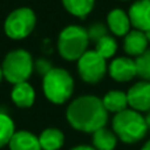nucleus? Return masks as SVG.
Instances as JSON below:
<instances>
[{"mask_svg": "<svg viewBox=\"0 0 150 150\" xmlns=\"http://www.w3.org/2000/svg\"><path fill=\"white\" fill-rule=\"evenodd\" d=\"M1 78H3V71H1V67H0V82H1Z\"/></svg>", "mask_w": 150, "mask_h": 150, "instance_id": "cd10ccee", "label": "nucleus"}, {"mask_svg": "<svg viewBox=\"0 0 150 150\" xmlns=\"http://www.w3.org/2000/svg\"><path fill=\"white\" fill-rule=\"evenodd\" d=\"M15 134V124L8 115L0 112V149L8 145Z\"/></svg>", "mask_w": 150, "mask_h": 150, "instance_id": "aec40b11", "label": "nucleus"}, {"mask_svg": "<svg viewBox=\"0 0 150 150\" xmlns=\"http://www.w3.org/2000/svg\"><path fill=\"white\" fill-rule=\"evenodd\" d=\"M122 47L129 57H140L142 53H145L149 49V41L146 38L145 32L138 30V29L130 30L124 37Z\"/></svg>", "mask_w": 150, "mask_h": 150, "instance_id": "9b49d317", "label": "nucleus"}, {"mask_svg": "<svg viewBox=\"0 0 150 150\" xmlns=\"http://www.w3.org/2000/svg\"><path fill=\"white\" fill-rule=\"evenodd\" d=\"M66 119L74 129L93 133L105 127L108 112L104 108L101 99L93 95H84L70 103L66 111Z\"/></svg>", "mask_w": 150, "mask_h": 150, "instance_id": "f257e3e1", "label": "nucleus"}, {"mask_svg": "<svg viewBox=\"0 0 150 150\" xmlns=\"http://www.w3.org/2000/svg\"><path fill=\"white\" fill-rule=\"evenodd\" d=\"M145 34H146V38H148L149 44H150V30H148V32H145Z\"/></svg>", "mask_w": 150, "mask_h": 150, "instance_id": "bb28decb", "label": "nucleus"}, {"mask_svg": "<svg viewBox=\"0 0 150 150\" xmlns=\"http://www.w3.org/2000/svg\"><path fill=\"white\" fill-rule=\"evenodd\" d=\"M107 59L99 55L95 50H87L78 59V73L82 80L90 84H96L107 74Z\"/></svg>", "mask_w": 150, "mask_h": 150, "instance_id": "0eeeda50", "label": "nucleus"}, {"mask_svg": "<svg viewBox=\"0 0 150 150\" xmlns=\"http://www.w3.org/2000/svg\"><path fill=\"white\" fill-rule=\"evenodd\" d=\"M128 104L132 109L140 112L150 111V82L140 80L128 90Z\"/></svg>", "mask_w": 150, "mask_h": 150, "instance_id": "6e6552de", "label": "nucleus"}, {"mask_svg": "<svg viewBox=\"0 0 150 150\" xmlns=\"http://www.w3.org/2000/svg\"><path fill=\"white\" fill-rule=\"evenodd\" d=\"M90 38L87 29L79 25L66 26L58 37V52L66 61H78L87 52Z\"/></svg>", "mask_w": 150, "mask_h": 150, "instance_id": "20e7f679", "label": "nucleus"}, {"mask_svg": "<svg viewBox=\"0 0 150 150\" xmlns=\"http://www.w3.org/2000/svg\"><path fill=\"white\" fill-rule=\"evenodd\" d=\"M36 15L30 8L21 7L8 15L4 23V32L9 38L23 40L33 32Z\"/></svg>", "mask_w": 150, "mask_h": 150, "instance_id": "423d86ee", "label": "nucleus"}, {"mask_svg": "<svg viewBox=\"0 0 150 150\" xmlns=\"http://www.w3.org/2000/svg\"><path fill=\"white\" fill-rule=\"evenodd\" d=\"M11 98H12L13 103L17 107H20V108H29L34 103L36 92H34L33 87L28 82H23V83L15 84L12 92H11Z\"/></svg>", "mask_w": 150, "mask_h": 150, "instance_id": "4468645a", "label": "nucleus"}, {"mask_svg": "<svg viewBox=\"0 0 150 150\" xmlns=\"http://www.w3.org/2000/svg\"><path fill=\"white\" fill-rule=\"evenodd\" d=\"M8 145L11 150H42L38 137H36L33 133L28 130L15 132Z\"/></svg>", "mask_w": 150, "mask_h": 150, "instance_id": "ddd939ff", "label": "nucleus"}, {"mask_svg": "<svg viewBox=\"0 0 150 150\" xmlns=\"http://www.w3.org/2000/svg\"><path fill=\"white\" fill-rule=\"evenodd\" d=\"M117 136L105 127L92 133V145L96 150H113L117 145Z\"/></svg>", "mask_w": 150, "mask_h": 150, "instance_id": "f3484780", "label": "nucleus"}, {"mask_svg": "<svg viewBox=\"0 0 150 150\" xmlns=\"http://www.w3.org/2000/svg\"><path fill=\"white\" fill-rule=\"evenodd\" d=\"M104 108L107 109V112H112V113H119L128 108V96L127 92L119 90H112L109 92H107L104 95V98L101 99Z\"/></svg>", "mask_w": 150, "mask_h": 150, "instance_id": "2eb2a0df", "label": "nucleus"}, {"mask_svg": "<svg viewBox=\"0 0 150 150\" xmlns=\"http://www.w3.org/2000/svg\"><path fill=\"white\" fill-rule=\"evenodd\" d=\"M107 24L109 30L117 37H125L130 32V26H132L128 12L120 8H115L108 13Z\"/></svg>", "mask_w": 150, "mask_h": 150, "instance_id": "f8f14e48", "label": "nucleus"}, {"mask_svg": "<svg viewBox=\"0 0 150 150\" xmlns=\"http://www.w3.org/2000/svg\"><path fill=\"white\" fill-rule=\"evenodd\" d=\"M95 52L99 55L104 58V59H108L112 58L117 52V42L116 40L112 36H104L103 38H100L98 42L95 44Z\"/></svg>", "mask_w": 150, "mask_h": 150, "instance_id": "6ab92c4d", "label": "nucleus"}, {"mask_svg": "<svg viewBox=\"0 0 150 150\" xmlns=\"http://www.w3.org/2000/svg\"><path fill=\"white\" fill-rule=\"evenodd\" d=\"M121 1H128V0H121Z\"/></svg>", "mask_w": 150, "mask_h": 150, "instance_id": "c85d7f7f", "label": "nucleus"}, {"mask_svg": "<svg viewBox=\"0 0 150 150\" xmlns=\"http://www.w3.org/2000/svg\"><path fill=\"white\" fill-rule=\"evenodd\" d=\"M36 69H37V71H38L40 74L45 75V74L49 73L53 67H52V65H50L46 59H38L36 62Z\"/></svg>", "mask_w": 150, "mask_h": 150, "instance_id": "5701e85b", "label": "nucleus"}, {"mask_svg": "<svg viewBox=\"0 0 150 150\" xmlns=\"http://www.w3.org/2000/svg\"><path fill=\"white\" fill-rule=\"evenodd\" d=\"M109 75L116 82H129L137 76L136 61L132 57H117L109 63Z\"/></svg>", "mask_w": 150, "mask_h": 150, "instance_id": "1a4fd4ad", "label": "nucleus"}, {"mask_svg": "<svg viewBox=\"0 0 150 150\" xmlns=\"http://www.w3.org/2000/svg\"><path fill=\"white\" fill-rule=\"evenodd\" d=\"M3 76L12 84L26 82L33 71L32 55L24 49H16L5 55L1 65Z\"/></svg>", "mask_w": 150, "mask_h": 150, "instance_id": "39448f33", "label": "nucleus"}, {"mask_svg": "<svg viewBox=\"0 0 150 150\" xmlns=\"http://www.w3.org/2000/svg\"><path fill=\"white\" fill-rule=\"evenodd\" d=\"M71 150H96L93 146H87V145H79V146H75Z\"/></svg>", "mask_w": 150, "mask_h": 150, "instance_id": "b1692460", "label": "nucleus"}, {"mask_svg": "<svg viewBox=\"0 0 150 150\" xmlns=\"http://www.w3.org/2000/svg\"><path fill=\"white\" fill-rule=\"evenodd\" d=\"M42 87L47 100L54 104H63L73 95L74 79L65 69L53 67L44 75Z\"/></svg>", "mask_w": 150, "mask_h": 150, "instance_id": "7ed1b4c3", "label": "nucleus"}, {"mask_svg": "<svg viewBox=\"0 0 150 150\" xmlns=\"http://www.w3.org/2000/svg\"><path fill=\"white\" fill-rule=\"evenodd\" d=\"M62 3L69 13L79 18L90 15L95 5V0H62Z\"/></svg>", "mask_w": 150, "mask_h": 150, "instance_id": "a211bd4d", "label": "nucleus"}, {"mask_svg": "<svg viewBox=\"0 0 150 150\" xmlns=\"http://www.w3.org/2000/svg\"><path fill=\"white\" fill-rule=\"evenodd\" d=\"M87 33H88L90 41H93L96 44L100 38H103L104 36H107V26L103 25V24H100V23L92 24V25L87 29Z\"/></svg>", "mask_w": 150, "mask_h": 150, "instance_id": "4be33fe9", "label": "nucleus"}, {"mask_svg": "<svg viewBox=\"0 0 150 150\" xmlns=\"http://www.w3.org/2000/svg\"><path fill=\"white\" fill-rule=\"evenodd\" d=\"M112 130L124 144H136L146 136L149 128L146 120L134 109H125L115 115L112 120Z\"/></svg>", "mask_w": 150, "mask_h": 150, "instance_id": "f03ea898", "label": "nucleus"}, {"mask_svg": "<svg viewBox=\"0 0 150 150\" xmlns=\"http://www.w3.org/2000/svg\"><path fill=\"white\" fill-rule=\"evenodd\" d=\"M134 61L137 67V76H140L142 80L150 82V47Z\"/></svg>", "mask_w": 150, "mask_h": 150, "instance_id": "412c9836", "label": "nucleus"}, {"mask_svg": "<svg viewBox=\"0 0 150 150\" xmlns=\"http://www.w3.org/2000/svg\"><path fill=\"white\" fill-rule=\"evenodd\" d=\"M38 141L42 150H59L65 142V136L57 128H47L40 134Z\"/></svg>", "mask_w": 150, "mask_h": 150, "instance_id": "dca6fc26", "label": "nucleus"}, {"mask_svg": "<svg viewBox=\"0 0 150 150\" xmlns=\"http://www.w3.org/2000/svg\"><path fill=\"white\" fill-rule=\"evenodd\" d=\"M128 15L134 29L142 32L150 30V0H136L130 5Z\"/></svg>", "mask_w": 150, "mask_h": 150, "instance_id": "9d476101", "label": "nucleus"}, {"mask_svg": "<svg viewBox=\"0 0 150 150\" xmlns=\"http://www.w3.org/2000/svg\"><path fill=\"white\" fill-rule=\"evenodd\" d=\"M145 120H146V124H148V128L150 129V111L146 112V116H145Z\"/></svg>", "mask_w": 150, "mask_h": 150, "instance_id": "393cba45", "label": "nucleus"}, {"mask_svg": "<svg viewBox=\"0 0 150 150\" xmlns=\"http://www.w3.org/2000/svg\"><path fill=\"white\" fill-rule=\"evenodd\" d=\"M141 150H150V140L144 144V146L141 148Z\"/></svg>", "mask_w": 150, "mask_h": 150, "instance_id": "a878e982", "label": "nucleus"}]
</instances>
